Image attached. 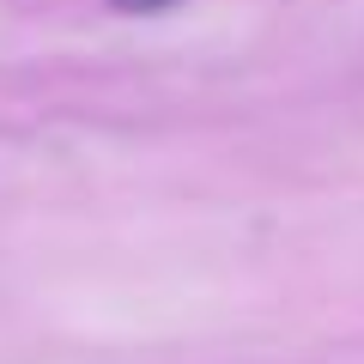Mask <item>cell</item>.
I'll list each match as a JSON object with an SVG mask.
<instances>
[{"label": "cell", "mask_w": 364, "mask_h": 364, "mask_svg": "<svg viewBox=\"0 0 364 364\" xmlns=\"http://www.w3.org/2000/svg\"><path fill=\"white\" fill-rule=\"evenodd\" d=\"M116 13H164V6H176V0H109Z\"/></svg>", "instance_id": "6da1fadb"}]
</instances>
